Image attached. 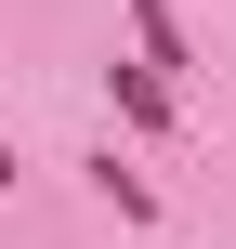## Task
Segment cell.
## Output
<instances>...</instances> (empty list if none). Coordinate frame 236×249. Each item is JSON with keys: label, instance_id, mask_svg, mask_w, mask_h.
<instances>
[{"label": "cell", "instance_id": "6da1fadb", "mask_svg": "<svg viewBox=\"0 0 236 249\" xmlns=\"http://www.w3.org/2000/svg\"><path fill=\"white\" fill-rule=\"evenodd\" d=\"M105 92H118V118H145V131L171 118V79H158V66H105Z\"/></svg>", "mask_w": 236, "mask_h": 249}, {"label": "cell", "instance_id": "7a4b0ae2", "mask_svg": "<svg viewBox=\"0 0 236 249\" xmlns=\"http://www.w3.org/2000/svg\"><path fill=\"white\" fill-rule=\"evenodd\" d=\"M131 26H145V66H184V26H171L158 0H131Z\"/></svg>", "mask_w": 236, "mask_h": 249}, {"label": "cell", "instance_id": "3957f363", "mask_svg": "<svg viewBox=\"0 0 236 249\" xmlns=\"http://www.w3.org/2000/svg\"><path fill=\"white\" fill-rule=\"evenodd\" d=\"M0 184H13V158H0Z\"/></svg>", "mask_w": 236, "mask_h": 249}]
</instances>
